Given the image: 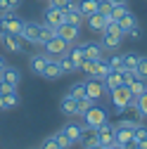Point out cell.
Wrapping results in <instances>:
<instances>
[{"label": "cell", "mask_w": 147, "mask_h": 149, "mask_svg": "<svg viewBox=\"0 0 147 149\" xmlns=\"http://www.w3.org/2000/svg\"><path fill=\"white\" fill-rule=\"evenodd\" d=\"M64 24H74V26H81L83 24V14L78 12L76 5L69 7V10H64Z\"/></svg>", "instance_id": "7402d4cb"}, {"label": "cell", "mask_w": 147, "mask_h": 149, "mask_svg": "<svg viewBox=\"0 0 147 149\" xmlns=\"http://www.w3.org/2000/svg\"><path fill=\"white\" fill-rule=\"evenodd\" d=\"M62 133H64L74 144H76V142H81V137H83V125H81V123H76V121H69V123H64Z\"/></svg>", "instance_id": "5bb4252c"}, {"label": "cell", "mask_w": 147, "mask_h": 149, "mask_svg": "<svg viewBox=\"0 0 147 149\" xmlns=\"http://www.w3.org/2000/svg\"><path fill=\"white\" fill-rule=\"evenodd\" d=\"M76 7H78V12L83 14V19H85V17H90L93 12H97V0H78Z\"/></svg>", "instance_id": "cb8c5ba5"}, {"label": "cell", "mask_w": 147, "mask_h": 149, "mask_svg": "<svg viewBox=\"0 0 147 149\" xmlns=\"http://www.w3.org/2000/svg\"><path fill=\"white\" fill-rule=\"evenodd\" d=\"M128 12V5H114L112 7V14H109V19H114V22H119L121 17Z\"/></svg>", "instance_id": "d590c367"}, {"label": "cell", "mask_w": 147, "mask_h": 149, "mask_svg": "<svg viewBox=\"0 0 147 149\" xmlns=\"http://www.w3.org/2000/svg\"><path fill=\"white\" fill-rule=\"evenodd\" d=\"M0 40H3L5 50L7 52H14V54H19L24 52V40H22V36H17V33H0Z\"/></svg>", "instance_id": "52a82bcc"}, {"label": "cell", "mask_w": 147, "mask_h": 149, "mask_svg": "<svg viewBox=\"0 0 147 149\" xmlns=\"http://www.w3.org/2000/svg\"><path fill=\"white\" fill-rule=\"evenodd\" d=\"M38 149H41V147H38Z\"/></svg>", "instance_id": "681fc988"}, {"label": "cell", "mask_w": 147, "mask_h": 149, "mask_svg": "<svg viewBox=\"0 0 147 149\" xmlns=\"http://www.w3.org/2000/svg\"><path fill=\"white\" fill-rule=\"evenodd\" d=\"M43 78H48V81H57L60 76H62V69H60V62L55 59V57H50V62L45 64V69H43V73H41Z\"/></svg>", "instance_id": "ac0fdd59"}, {"label": "cell", "mask_w": 147, "mask_h": 149, "mask_svg": "<svg viewBox=\"0 0 147 149\" xmlns=\"http://www.w3.org/2000/svg\"><path fill=\"white\" fill-rule=\"evenodd\" d=\"M133 140H135V142L147 140V125H145V123H138V125L133 128Z\"/></svg>", "instance_id": "1f68e13d"}, {"label": "cell", "mask_w": 147, "mask_h": 149, "mask_svg": "<svg viewBox=\"0 0 147 149\" xmlns=\"http://www.w3.org/2000/svg\"><path fill=\"white\" fill-rule=\"evenodd\" d=\"M81 71L85 73L88 78H95V73H97V59H85L81 64Z\"/></svg>", "instance_id": "f1b7e54d"}, {"label": "cell", "mask_w": 147, "mask_h": 149, "mask_svg": "<svg viewBox=\"0 0 147 149\" xmlns=\"http://www.w3.org/2000/svg\"><path fill=\"white\" fill-rule=\"evenodd\" d=\"M52 36H57V29L48 26V24H41V29H38V45H43L45 40H50Z\"/></svg>", "instance_id": "d4e9b609"}, {"label": "cell", "mask_w": 147, "mask_h": 149, "mask_svg": "<svg viewBox=\"0 0 147 149\" xmlns=\"http://www.w3.org/2000/svg\"><path fill=\"white\" fill-rule=\"evenodd\" d=\"M112 5H128V0H112Z\"/></svg>", "instance_id": "ee69618b"}, {"label": "cell", "mask_w": 147, "mask_h": 149, "mask_svg": "<svg viewBox=\"0 0 147 149\" xmlns=\"http://www.w3.org/2000/svg\"><path fill=\"white\" fill-rule=\"evenodd\" d=\"M135 73H138V78H145V81H147V57H138Z\"/></svg>", "instance_id": "d6a6232c"}, {"label": "cell", "mask_w": 147, "mask_h": 149, "mask_svg": "<svg viewBox=\"0 0 147 149\" xmlns=\"http://www.w3.org/2000/svg\"><path fill=\"white\" fill-rule=\"evenodd\" d=\"M119 26H121V31H123V36H126V33L131 31L133 26H138V17H135L131 10H128V12L121 17V19H119Z\"/></svg>", "instance_id": "603a6c76"}, {"label": "cell", "mask_w": 147, "mask_h": 149, "mask_svg": "<svg viewBox=\"0 0 147 149\" xmlns=\"http://www.w3.org/2000/svg\"><path fill=\"white\" fill-rule=\"evenodd\" d=\"M95 133H97V144L100 147H112L116 144V137H114V125L112 123H102L100 128H95Z\"/></svg>", "instance_id": "8992f818"}, {"label": "cell", "mask_w": 147, "mask_h": 149, "mask_svg": "<svg viewBox=\"0 0 147 149\" xmlns=\"http://www.w3.org/2000/svg\"><path fill=\"white\" fill-rule=\"evenodd\" d=\"M83 52H85V59H102L104 57L102 43H83Z\"/></svg>", "instance_id": "ffe728a7"}, {"label": "cell", "mask_w": 147, "mask_h": 149, "mask_svg": "<svg viewBox=\"0 0 147 149\" xmlns=\"http://www.w3.org/2000/svg\"><path fill=\"white\" fill-rule=\"evenodd\" d=\"M48 62H50V54H45V52H33L31 57H29V69H31L33 73H38V76H41Z\"/></svg>", "instance_id": "30bf717a"}, {"label": "cell", "mask_w": 147, "mask_h": 149, "mask_svg": "<svg viewBox=\"0 0 147 149\" xmlns=\"http://www.w3.org/2000/svg\"><path fill=\"white\" fill-rule=\"evenodd\" d=\"M38 29H41V24H36V22H24V26H22V40H26V43H36L38 45Z\"/></svg>", "instance_id": "4fadbf2b"}, {"label": "cell", "mask_w": 147, "mask_h": 149, "mask_svg": "<svg viewBox=\"0 0 147 149\" xmlns=\"http://www.w3.org/2000/svg\"><path fill=\"white\" fill-rule=\"evenodd\" d=\"M107 62H109V66L112 69H121V54H112V57H107Z\"/></svg>", "instance_id": "b9f144b4"}, {"label": "cell", "mask_w": 147, "mask_h": 149, "mask_svg": "<svg viewBox=\"0 0 147 149\" xmlns=\"http://www.w3.org/2000/svg\"><path fill=\"white\" fill-rule=\"evenodd\" d=\"M41 149H62V147L57 144V140H55V137H48V140H43Z\"/></svg>", "instance_id": "ab89813d"}, {"label": "cell", "mask_w": 147, "mask_h": 149, "mask_svg": "<svg viewBox=\"0 0 147 149\" xmlns=\"http://www.w3.org/2000/svg\"><path fill=\"white\" fill-rule=\"evenodd\" d=\"M128 90H131V95H133V97H140L142 92L147 90V83H145V78H133L131 83H128Z\"/></svg>", "instance_id": "484cf974"}, {"label": "cell", "mask_w": 147, "mask_h": 149, "mask_svg": "<svg viewBox=\"0 0 147 149\" xmlns=\"http://www.w3.org/2000/svg\"><path fill=\"white\" fill-rule=\"evenodd\" d=\"M109 97H112V107H114V114H123V109H126V104L133 100V95H131V90H128V85H119V88H114V90H109L107 92Z\"/></svg>", "instance_id": "7a4b0ae2"}, {"label": "cell", "mask_w": 147, "mask_h": 149, "mask_svg": "<svg viewBox=\"0 0 147 149\" xmlns=\"http://www.w3.org/2000/svg\"><path fill=\"white\" fill-rule=\"evenodd\" d=\"M22 0H0V12H17Z\"/></svg>", "instance_id": "4dcf8cb0"}, {"label": "cell", "mask_w": 147, "mask_h": 149, "mask_svg": "<svg viewBox=\"0 0 147 149\" xmlns=\"http://www.w3.org/2000/svg\"><path fill=\"white\" fill-rule=\"evenodd\" d=\"M52 137H55V140H57V144H60L62 149H71V147H74V142H71V140H69V137H66V135L62 133V130H60V133H57V135H52Z\"/></svg>", "instance_id": "8d00e7d4"}, {"label": "cell", "mask_w": 147, "mask_h": 149, "mask_svg": "<svg viewBox=\"0 0 147 149\" xmlns=\"http://www.w3.org/2000/svg\"><path fill=\"white\" fill-rule=\"evenodd\" d=\"M57 36H60V38H64V40L71 45V43H76V40H78V36H81V26L62 24V26H57Z\"/></svg>", "instance_id": "9c48e42d"}, {"label": "cell", "mask_w": 147, "mask_h": 149, "mask_svg": "<svg viewBox=\"0 0 147 149\" xmlns=\"http://www.w3.org/2000/svg\"><path fill=\"white\" fill-rule=\"evenodd\" d=\"M17 104H19V92L17 90H10V92L0 95V111H12Z\"/></svg>", "instance_id": "2e32d148"}, {"label": "cell", "mask_w": 147, "mask_h": 149, "mask_svg": "<svg viewBox=\"0 0 147 149\" xmlns=\"http://www.w3.org/2000/svg\"><path fill=\"white\" fill-rule=\"evenodd\" d=\"M107 121H109V111H107L104 107L95 104V102H93V107L83 114V125H88V128H100V125L107 123Z\"/></svg>", "instance_id": "6da1fadb"}, {"label": "cell", "mask_w": 147, "mask_h": 149, "mask_svg": "<svg viewBox=\"0 0 147 149\" xmlns=\"http://www.w3.org/2000/svg\"><path fill=\"white\" fill-rule=\"evenodd\" d=\"M85 22H88V29L93 33H102L104 26H107V17H102L100 12H93L90 17H85Z\"/></svg>", "instance_id": "e0dca14e"}, {"label": "cell", "mask_w": 147, "mask_h": 149, "mask_svg": "<svg viewBox=\"0 0 147 149\" xmlns=\"http://www.w3.org/2000/svg\"><path fill=\"white\" fill-rule=\"evenodd\" d=\"M66 57L78 66V71H81V64L85 62V52H83V45H71L69 50H66Z\"/></svg>", "instance_id": "44dd1931"}, {"label": "cell", "mask_w": 147, "mask_h": 149, "mask_svg": "<svg viewBox=\"0 0 147 149\" xmlns=\"http://www.w3.org/2000/svg\"><path fill=\"white\" fill-rule=\"evenodd\" d=\"M5 66H7V62H5V57H0V71H3Z\"/></svg>", "instance_id": "bcb514c9"}, {"label": "cell", "mask_w": 147, "mask_h": 149, "mask_svg": "<svg viewBox=\"0 0 147 149\" xmlns=\"http://www.w3.org/2000/svg\"><path fill=\"white\" fill-rule=\"evenodd\" d=\"M121 147H123V149H138V142H135V140H128V142H123Z\"/></svg>", "instance_id": "7bdbcfd3"}, {"label": "cell", "mask_w": 147, "mask_h": 149, "mask_svg": "<svg viewBox=\"0 0 147 149\" xmlns=\"http://www.w3.org/2000/svg\"><path fill=\"white\" fill-rule=\"evenodd\" d=\"M60 111L64 116H69V118H74V116H78V109H76V97H71L69 92L60 100Z\"/></svg>", "instance_id": "9a60e30c"}, {"label": "cell", "mask_w": 147, "mask_h": 149, "mask_svg": "<svg viewBox=\"0 0 147 149\" xmlns=\"http://www.w3.org/2000/svg\"><path fill=\"white\" fill-rule=\"evenodd\" d=\"M126 36H128L131 40H140V38H142V29H140V26H133V29L128 31Z\"/></svg>", "instance_id": "60d3db41"}, {"label": "cell", "mask_w": 147, "mask_h": 149, "mask_svg": "<svg viewBox=\"0 0 147 149\" xmlns=\"http://www.w3.org/2000/svg\"><path fill=\"white\" fill-rule=\"evenodd\" d=\"M112 0H97V12L102 14V17H109L112 14Z\"/></svg>", "instance_id": "e575fe53"}, {"label": "cell", "mask_w": 147, "mask_h": 149, "mask_svg": "<svg viewBox=\"0 0 147 149\" xmlns=\"http://www.w3.org/2000/svg\"><path fill=\"white\" fill-rule=\"evenodd\" d=\"M138 149H147V140H142V142H138Z\"/></svg>", "instance_id": "f6af8a7d"}, {"label": "cell", "mask_w": 147, "mask_h": 149, "mask_svg": "<svg viewBox=\"0 0 147 149\" xmlns=\"http://www.w3.org/2000/svg\"><path fill=\"white\" fill-rule=\"evenodd\" d=\"M104 90L109 92V90H114V88H119V85H123V78H121V69H112L104 76Z\"/></svg>", "instance_id": "d6986e66"}, {"label": "cell", "mask_w": 147, "mask_h": 149, "mask_svg": "<svg viewBox=\"0 0 147 149\" xmlns=\"http://www.w3.org/2000/svg\"><path fill=\"white\" fill-rule=\"evenodd\" d=\"M88 149H104V147H100V144H95V147H88Z\"/></svg>", "instance_id": "c3c4849f"}, {"label": "cell", "mask_w": 147, "mask_h": 149, "mask_svg": "<svg viewBox=\"0 0 147 149\" xmlns=\"http://www.w3.org/2000/svg\"><path fill=\"white\" fill-rule=\"evenodd\" d=\"M48 5H55V7H57V10H69V7H74V5H76V3H74V0H48Z\"/></svg>", "instance_id": "74e56055"}, {"label": "cell", "mask_w": 147, "mask_h": 149, "mask_svg": "<svg viewBox=\"0 0 147 149\" xmlns=\"http://www.w3.org/2000/svg\"><path fill=\"white\" fill-rule=\"evenodd\" d=\"M93 107V100L90 97H81V100H76V109H78V116H83L85 111Z\"/></svg>", "instance_id": "836d02e7"}, {"label": "cell", "mask_w": 147, "mask_h": 149, "mask_svg": "<svg viewBox=\"0 0 147 149\" xmlns=\"http://www.w3.org/2000/svg\"><path fill=\"white\" fill-rule=\"evenodd\" d=\"M121 40H123V33H114V31H102V47L104 50H116L119 45H121Z\"/></svg>", "instance_id": "7c38bea8"}, {"label": "cell", "mask_w": 147, "mask_h": 149, "mask_svg": "<svg viewBox=\"0 0 147 149\" xmlns=\"http://www.w3.org/2000/svg\"><path fill=\"white\" fill-rule=\"evenodd\" d=\"M66 50H69V43L64 38H60V36H52L50 40L43 43V52L50 54V57H55V59L62 57V54H66Z\"/></svg>", "instance_id": "277c9868"}, {"label": "cell", "mask_w": 147, "mask_h": 149, "mask_svg": "<svg viewBox=\"0 0 147 149\" xmlns=\"http://www.w3.org/2000/svg\"><path fill=\"white\" fill-rule=\"evenodd\" d=\"M24 19L17 12H0V33H22Z\"/></svg>", "instance_id": "3957f363"}, {"label": "cell", "mask_w": 147, "mask_h": 149, "mask_svg": "<svg viewBox=\"0 0 147 149\" xmlns=\"http://www.w3.org/2000/svg\"><path fill=\"white\" fill-rule=\"evenodd\" d=\"M104 149H123L121 144H112V147H104Z\"/></svg>", "instance_id": "7dc6e473"}, {"label": "cell", "mask_w": 147, "mask_h": 149, "mask_svg": "<svg viewBox=\"0 0 147 149\" xmlns=\"http://www.w3.org/2000/svg\"><path fill=\"white\" fill-rule=\"evenodd\" d=\"M43 24H48V26H62L64 24V12L62 10H57L55 5H48L45 7V12H43Z\"/></svg>", "instance_id": "ba28073f"}, {"label": "cell", "mask_w": 147, "mask_h": 149, "mask_svg": "<svg viewBox=\"0 0 147 149\" xmlns=\"http://www.w3.org/2000/svg\"><path fill=\"white\" fill-rule=\"evenodd\" d=\"M138 57H140V54H135V52H126V54H121V69H135Z\"/></svg>", "instance_id": "83f0119b"}, {"label": "cell", "mask_w": 147, "mask_h": 149, "mask_svg": "<svg viewBox=\"0 0 147 149\" xmlns=\"http://www.w3.org/2000/svg\"><path fill=\"white\" fill-rule=\"evenodd\" d=\"M85 97H90L93 102H100L104 95H107V90H104V83L100 78H85Z\"/></svg>", "instance_id": "5b68a950"}, {"label": "cell", "mask_w": 147, "mask_h": 149, "mask_svg": "<svg viewBox=\"0 0 147 149\" xmlns=\"http://www.w3.org/2000/svg\"><path fill=\"white\" fill-rule=\"evenodd\" d=\"M69 95H71V97H76V100L85 97V83H83V81L71 83V88H69Z\"/></svg>", "instance_id": "f546056e"}, {"label": "cell", "mask_w": 147, "mask_h": 149, "mask_svg": "<svg viewBox=\"0 0 147 149\" xmlns=\"http://www.w3.org/2000/svg\"><path fill=\"white\" fill-rule=\"evenodd\" d=\"M135 102H138V109H140V114L147 118V90L142 92L140 97H135Z\"/></svg>", "instance_id": "f35d334b"}, {"label": "cell", "mask_w": 147, "mask_h": 149, "mask_svg": "<svg viewBox=\"0 0 147 149\" xmlns=\"http://www.w3.org/2000/svg\"><path fill=\"white\" fill-rule=\"evenodd\" d=\"M57 62H60V69H62V76H64V73H76V71H78V66L74 64V62L66 57V54L57 57Z\"/></svg>", "instance_id": "4316f807"}, {"label": "cell", "mask_w": 147, "mask_h": 149, "mask_svg": "<svg viewBox=\"0 0 147 149\" xmlns=\"http://www.w3.org/2000/svg\"><path fill=\"white\" fill-rule=\"evenodd\" d=\"M0 81L7 83V85H12V88H17V85H19V81H22V71L7 64L3 71H0Z\"/></svg>", "instance_id": "8fae6325"}]
</instances>
